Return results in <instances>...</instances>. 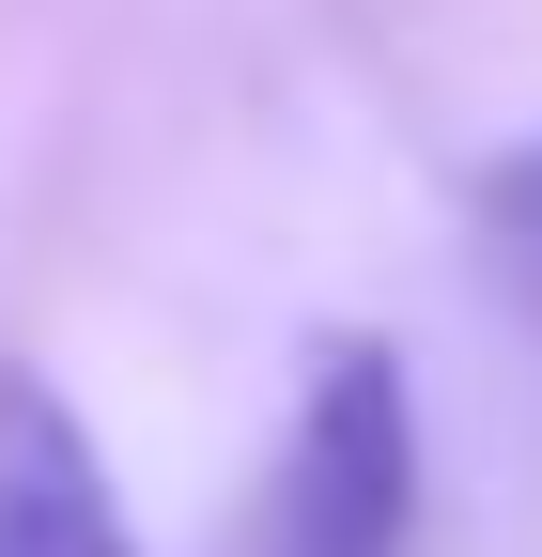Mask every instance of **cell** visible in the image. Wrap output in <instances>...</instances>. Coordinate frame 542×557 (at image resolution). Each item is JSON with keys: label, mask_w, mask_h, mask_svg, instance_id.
Returning a JSON list of instances; mask_svg holds the SVG:
<instances>
[{"label": "cell", "mask_w": 542, "mask_h": 557, "mask_svg": "<svg viewBox=\"0 0 542 557\" xmlns=\"http://www.w3.org/2000/svg\"><path fill=\"white\" fill-rule=\"evenodd\" d=\"M403 542H419V387L372 325H342L295 372V418L263 449L233 557H403Z\"/></svg>", "instance_id": "1"}, {"label": "cell", "mask_w": 542, "mask_h": 557, "mask_svg": "<svg viewBox=\"0 0 542 557\" xmlns=\"http://www.w3.org/2000/svg\"><path fill=\"white\" fill-rule=\"evenodd\" d=\"M0 557H140L94 418L62 403L32 357H0Z\"/></svg>", "instance_id": "2"}, {"label": "cell", "mask_w": 542, "mask_h": 557, "mask_svg": "<svg viewBox=\"0 0 542 557\" xmlns=\"http://www.w3.org/2000/svg\"><path fill=\"white\" fill-rule=\"evenodd\" d=\"M465 201H481L496 278H512V295H527V325H542V124L512 139V156H481V186H465Z\"/></svg>", "instance_id": "3"}]
</instances>
